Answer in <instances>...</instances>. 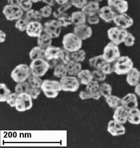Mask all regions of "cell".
Returning <instances> with one entry per match:
<instances>
[{
  "label": "cell",
  "instance_id": "3957f363",
  "mask_svg": "<svg viewBox=\"0 0 140 148\" xmlns=\"http://www.w3.org/2000/svg\"><path fill=\"white\" fill-rule=\"evenodd\" d=\"M40 89L48 98H55L62 90L60 82L53 80H44Z\"/></svg>",
  "mask_w": 140,
  "mask_h": 148
},
{
  "label": "cell",
  "instance_id": "44dd1931",
  "mask_svg": "<svg viewBox=\"0 0 140 148\" xmlns=\"http://www.w3.org/2000/svg\"><path fill=\"white\" fill-rule=\"evenodd\" d=\"M99 9V3L90 1L81 9V11L84 13L87 16H90L97 14Z\"/></svg>",
  "mask_w": 140,
  "mask_h": 148
},
{
  "label": "cell",
  "instance_id": "277c9868",
  "mask_svg": "<svg viewBox=\"0 0 140 148\" xmlns=\"http://www.w3.org/2000/svg\"><path fill=\"white\" fill-rule=\"evenodd\" d=\"M32 75L29 66L25 64H20L13 69L11 77L12 79L18 83L26 81Z\"/></svg>",
  "mask_w": 140,
  "mask_h": 148
},
{
  "label": "cell",
  "instance_id": "f6af8a7d",
  "mask_svg": "<svg viewBox=\"0 0 140 148\" xmlns=\"http://www.w3.org/2000/svg\"><path fill=\"white\" fill-rule=\"evenodd\" d=\"M114 63L106 62L101 69L106 74H110L114 72Z\"/></svg>",
  "mask_w": 140,
  "mask_h": 148
},
{
  "label": "cell",
  "instance_id": "ffe728a7",
  "mask_svg": "<svg viewBox=\"0 0 140 148\" xmlns=\"http://www.w3.org/2000/svg\"><path fill=\"white\" fill-rule=\"evenodd\" d=\"M121 105L128 110L137 108L138 101L136 95L129 93L125 95L121 99Z\"/></svg>",
  "mask_w": 140,
  "mask_h": 148
},
{
  "label": "cell",
  "instance_id": "f35d334b",
  "mask_svg": "<svg viewBox=\"0 0 140 148\" xmlns=\"http://www.w3.org/2000/svg\"><path fill=\"white\" fill-rule=\"evenodd\" d=\"M28 82L31 86V88H41L43 80L41 79L40 77L32 75L28 78Z\"/></svg>",
  "mask_w": 140,
  "mask_h": 148
},
{
  "label": "cell",
  "instance_id": "836d02e7",
  "mask_svg": "<svg viewBox=\"0 0 140 148\" xmlns=\"http://www.w3.org/2000/svg\"><path fill=\"white\" fill-rule=\"evenodd\" d=\"M106 99L108 105L111 108L115 109L121 105V99L115 95H111Z\"/></svg>",
  "mask_w": 140,
  "mask_h": 148
},
{
  "label": "cell",
  "instance_id": "d590c367",
  "mask_svg": "<svg viewBox=\"0 0 140 148\" xmlns=\"http://www.w3.org/2000/svg\"><path fill=\"white\" fill-rule=\"evenodd\" d=\"M99 91L101 92V97H104L106 99L112 95V88L110 84L107 83H103L100 84Z\"/></svg>",
  "mask_w": 140,
  "mask_h": 148
},
{
  "label": "cell",
  "instance_id": "5bb4252c",
  "mask_svg": "<svg viewBox=\"0 0 140 148\" xmlns=\"http://www.w3.org/2000/svg\"><path fill=\"white\" fill-rule=\"evenodd\" d=\"M26 32L30 37L38 38L44 32V27L40 22H30L28 23Z\"/></svg>",
  "mask_w": 140,
  "mask_h": 148
},
{
  "label": "cell",
  "instance_id": "4fadbf2b",
  "mask_svg": "<svg viewBox=\"0 0 140 148\" xmlns=\"http://www.w3.org/2000/svg\"><path fill=\"white\" fill-rule=\"evenodd\" d=\"M113 22L117 27L125 29L130 28L134 23L133 19L126 13L118 14Z\"/></svg>",
  "mask_w": 140,
  "mask_h": 148
},
{
  "label": "cell",
  "instance_id": "6f0895ef",
  "mask_svg": "<svg viewBox=\"0 0 140 148\" xmlns=\"http://www.w3.org/2000/svg\"><path fill=\"white\" fill-rule=\"evenodd\" d=\"M56 3H58L60 5H63L66 3H67L68 2L70 1V0H55Z\"/></svg>",
  "mask_w": 140,
  "mask_h": 148
},
{
  "label": "cell",
  "instance_id": "9f6ffc18",
  "mask_svg": "<svg viewBox=\"0 0 140 148\" xmlns=\"http://www.w3.org/2000/svg\"><path fill=\"white\" fill-rule=\"evenodd\" d=\"M134 92H136V94L140 97V83H139L137 85L135 86V88H134Z\"/></svg>",
  "mask_w": 140,
  "mask_h": 148
},
{
  "label": "cell",
  "instance_id": "f1b7e54d",
  "mask_svg": "<svg viewBox=\"0 0 140 148\" xmlns=\"http://www.w3.org/2000/svg\"><path fill=\"white\" fill-rule=\"evenodd\" d=\"M106 62L102 55L92 57L89 60L90 66L94 68L95 69H101Z\"/></svg>",
  "mask_w": 140,
  "mask_h": 148
},
{
  "label": "cell",
  "instance_id": "74e56055",
  "mask_svg": "<svg viewBox=\"0 0 140 148\" xmlns=\"http://www.w3.org/2000/svg\"><path fill=\"white\" fill-rule=\"evenodd\" d=\"M86 52L82 49H80L73 52H71V59L79 62L84 61L86 58Z\"/></svg>",
  "mask_w": 140,
  "mask_h": 148
},
{
  "label": "cell",
  "instance_id": "b9f144b4",
  "mask_svg": "<svg viewBox=\"0 0 140 148\" xmlns=\"http://www.w3.org/2000/svg\"><path fill=\"white\" fill-rule=\"evenodd\" d=\"M92 74L93 79L98 82H103L105 80L107 75L101 69H95L92 72Z\"/></svg>",
  "mask_w": 140,
  "mask_h": 148
},
{
  "label": "cell",
  "instance_id": "ba28073f",
  "mask_svg": "<svg viewBox=\"0 0 140 148\" xmlns=\"http://www.w3.org/2000/svg\"><path fill=\"white\" fill-rule=\"evenodd\" d=\"M103 56L107 62H115L120 57V52L118 45L110 42L104 47Z\"/></svg>",
  "mask_w": 140,
  "mask_h": 148
},
{
  "label": "cell",
  "instance_id": "7c38bea8",
  "mask_svg": "<svg viewBox=\"0 0 140 148\" xmlns=\"http://www.w3.org/2000/svg\"><path fill=\"white\" fill-rule=\"evenodd\" d=\"M61 27L57 20H51L44 24V32L50 35L52 39L57 38L61 34Z\"/></svg>",
  "mask_w": 140,
  "mask_h": 148
},
{
  "label": "cell",
  "instance_id": "db71d44e",
  "mask_svg": "<svg viewBox=\"0 0 140 148\" xmlns=\"http://www.w3.org/2000/svg\"><path fill=\"white\" fill-rule=\"evenodd\" d=\"M6 33L3 31L1 30L0 31V42L2 43V42H5L6 40Z\"/></svg>",
  "mask_w": 140,
  "mask_h": 148
},
{
  "label": "cell",
  "instance_id": "30bf717a",
  "mask_svg": "<svg viewBox=\"0 0 140 148\" xmlns=\"http://www.w3.org/2000/svg\"><path fill=\"white\" fill-rule=\"evenodd\" d=\"M62 90L65 91L75 92L78 90L79 87V82L75 76H65L62 77L60 80Z\"/></svg>",
  "mask_w": 140,
  "mask_h": 148
},
{
  "label": "cell",
  "instance_id": "603a6c76",
  "mask_svg": "<svg viewBox=\"0 0 140 148\" xmlns=\"http://www.w3.org/2000/svg\"><path fill=\"white\" fill-rule=\"evenodd\" d=\"M77 77L79 83L86 86L93 80L92 72L88 69H82L77 75Z\"/></svg>",
  "mask_w": 140,
  "mask_h": 148
},
{
  "label": "cell",
  "instance_id": "e575fe53",
  "mask_svg": "<svg viewBox=\"0 0 140 148\" xmlns=\"http://www.w3.org/2000/svg\"><path fill=\"white\" fill-rule=\"evenodd\" d=\"M72 6V4L71 3L70 1H69L63 5H60L59 7H58L56 10L53 12L52 15L54 17L58 18L62 14L65 13V12L67 11V10L71 8Z\"/></svg>",
  "mask_w": 140,
  "mask_h": 148
},
{
  "label": "cell",
  "instance_id": "ac0fdd59",
  "mask_svg": "<svg viewBox=\"0 0 140 148\" xmlns=\"http://www.w3.org/2000/svg\"><path fill=\"white\" fill-rule=\"evenodd\" d=\"M107 131L112 136H120L125 133V128L123 124L113 120L108 123Z\"/></svg>",
  "mask_w": 140,
  "mask_h": 148
},
{
  "label": "cell",
  "instance_id": "f5cc1de1",
  "mask_svg": "<svg viewBox=\"0 0 140 148\" xmlns=\"http://www.w3.org/2000/svg\"><path fill=\"white\" fill-rule=\"evenodd\" d=\"M7 2L10 5L19 6L20 0H7Z\"/></svg>",
  "mask_w": 140,
  "mask_h": 148
},
{
  "label": "cell",
  "instance_id": "7a4b0ae2",
  "mask_svg": "<svg viewBox=\"0 0 140 148\" xmlns=\"http://www.w3.org/2000/svg\"><path fill=\"white\" fill-rule=\"evenodd\" d=\"M82 41L74 33H70L65 35L62 39L63 49L68 51L73 52L81 49Z\"/></svg>",
  "mask_w": 140,
  "mask_h": 148
},
{
  "label": "cell",
  "instance_id": "d6986e66",
  "mask_svg": "<svg viewBox=\"0 0 140 148\" xmlns=\"http://www.w3.org/2000/svg\"><path fill=\"white\" fill-rule=\"evenodd\" d=\"M128 114L129 110L121 105L115 108L113 115V119L118 123L123 125L128 121Z\"/></svg>",
  "mask_w": 140,
  "mask_h": 148
},
{
  "label": "cell",
  "instance_id": "8d00e7d4",
  "mask_svg": "<svg viewBox=\"0 0 140 148\" xmlns=\"http://www.w3.org/2000/svg\"><path fill=\"white\" fill-rule=\"evenodd\" d=\"M0 101L6 102L7 99L11 93L10 89L5 83L0 84Z\"/></svg>",
  "mask_w": 140,
  "mask_h": 148
},
{
  "label": "cell",
  "instance_id": "52a82bcc",
  "mask_svg": "<svg viewBox=\"0 0 140 148\" xmlns=\"http://www.w3.org/2000/svg\"><path fill=\"white\" fill-rule=\"evenodd\" d=\"M129 32L125 29L119 27H112L108 30V36L109 40L119 45L124 42Z\"/></svg>",
  "mask_w": 140,
  "mask_h": 148
},
{
  "label": "cell",
  "instance_id": "91938a15",
  "mask_svg": "<svg viewBox=\"0 0 140 148\" xmlns=\"http://www.w3.org/2000/svg\"><path fill=\"white\" fill-rule=\"evenodd\" d=\"M33 1V3H37V2H39L40 1H42V0H32Z\"/></svg>",
  "mask_w": 140,
  "mask_h": 148
},
{
  "label": "cell",
  "instance_id": "1f68e13d",
  "mask_svg": "<svg viewBox=\"0 0 140 148\" xmlns=\"http://www.w3.org/2000/svg\"><path fill=\"white\" fill-rule=\"evenodd\" d=\"M68 74L66 64H59L54 68V75L59 78H61L67 75Z\"/></svg>",
  "mask_w": 140,
  "mask_h": 148
},
{
  "label": "cell",
  "instance_id": "ee69618b",
  "mask_svg": "<svg viewBox=\"0 0 140 148\" xmlns=\"http://www.w3.org/2000/svg\"><path fill=\"white\" fill-rule=\"evenodd\" d=\"M33 1L32 0H20L19 6L24 12H27L32 9L33 6Z\"/></svg>",
  "mask_w": 140,
  "mask_h": 148
},
{
  "label": "cell",
  "instance_id": "816d5d0a",
  "mask_svg": "<svg viewBox=\"0 0 140 148\" xmlns=\"http://www.w3.org/2000/svg\"><path fill=\"white\" fill-rule=\"evenodd\" d=\"M40 92H41V90L40 88H31L28 94L30 95V97H32L33 99H36L40 94Z\"/></svg>",
  "mask_w": 140,
  "mask_h": 148
},
{
  "label": "cell",
  "instance_id": "60d3db41",
  "mask_svg": "<svg viewBox=\"0 0 140 148\" xmlns=\"http://www.w3.org/2000/svg\"><path fill=\"white\" fill-rule=\"evenodd\" d=\"M28 23L29 22L26 19V18L22 17L18 19L16 21L15 24V27L20 32H24L26 31Z\"/></svg>",
  "mask_w": 140,
  "mask_h": 148
},
{
  "label": "cell",
  "instance_id": "6da1fadb",
  "mask_svg": "<svg viewBox=\"0 0 140 148\" xmlns=\"http://www.w3.org/2000/svg\"><path fill=\"white\" fill-rule=\"evenodd\" d=\"M45 60L49 63L50 69H54L59 64H66L71 60V52L51 45L45 49Z\"/></svg>",
  "mask_w": 140,
  "mask_h": 148
},
{
  "label": "cell",
  "instance_id": "7dc6e473",
  "mask_svg": "<svg viewBox=\"0 0 140 148\" xmlns=\"http://www.w3.org/2000/svg\"><path fill=\"white\" fill-rule=\"evenodd\" d=\"M18 96V94L16 92L11 93L10 95L7 99L6 103H7L11 107H12V108L15 107L16 101V99H17Z\"/></svg>",
  "mask_w": 140,
  "mask_h": 148
},
{
  "label": "cell",
  "instance_id": "11a10c76",
  "mask_svg": "<svg viewBox=\"0 0 140 148\" xmlns=\"http://www.w3.org/2000/svg\"><path fill=\"white\" fill-rule=\"evenodd\" d=\"M42 1L44 3H46L47 5H49L51 7L54 6L56 3L55 0H42Z\"/></svg>",
  "mask_w": 140,
  "mask_h": 148
},
{
  "label": "cell",
  "instance_id": "2e32d148",
  "mask_svg": "<svg viewBox=\"0 0 140 148\" xmlns=\"http://www.w3.org/2000/svg\"><path fill=\"white\" fill-rule=\"evenodd\" d=\"M73 33L77 35L82 40H87L92 35V29L86 24L76 25L73 29Z\"/></svg>",
  "mask_w": 140,
  "mask_h": 148
},
{
  "label": "cell",
  "instance_id": "7402d4cb",
  "mask_svg": "<svg viewBox=\"0 0 140 148\" xmlns=\"http://www.w3.org/2000/svg\"><path fill=\"white\" fill-rule=\"evenodd\" d=\"M140 71L133 68L127 74L126 81L130 86H136L140 83Z\"/></svg>",
  "mask_w": 140,
  "mask_h": 148
},
{
  "label": "cell",
  "instance_id": "484cf974",
  "mask_svg": "<svg viewBox=\"0 0 140 148\" xmlns=\"http://www.w3.org/2000/svg\"><path fill=\"white\" fill-rule=\"evenodd\" d=\"M72 24L75 25L86 24L87 21L86 14L82 11H76L73 12L71 15Z\"/></svg>",
  "mask_w": 140,
  "mask_h": 148
},
{
  "label": "cell",
  "instance_id": "8992f818",
  "mask_svg": "<svg viewBox=\"0 0 140 148\" xmlns=\"http://www.w3.org/2000/svg\"><path fill=\"white\" fill-rule=\"evenodd\" d=\"M29 67L32 75L39 77H43L50 69L48 62L45 59L42 58L32 61Z\"/></svg>",
  "mask_w": 140,
  "mask_h": 148
},
{
  "label": "cell",
  "instance_id": "cb8c5ba5",
  "mask_svg": "<svg viewBox=\"0 0 140 148\" xmlns=\"http://www.w3.org/2000/svg\"><path fill=\"white\" fill-rule=\"evenodd\" d=\"M68 74L71 76L77 75L82 70V65L79 62H76L73 60H71L66 64Z\"/></svg>",
  "mask_w": 140,
  "mask_h": 148
},
{
  "label": "cell",
  "instance_id": "9a60e30c",
  "mask_svg": "<svg viewBox=\"0 0 140 148\" xmlns=\"http://www.w3.org/2000/svg\"><path fill=\"white\" fill-rule=\"evenodd\" d=\"M108 6L118 14L126 13L129 9L128 2L125 0H108Z\"/></svg>",
  "mask_w": 140,
  "mask_h": 148
},
{
  "label": "cell",
  "instance_id": "8fae6325",
  "mask_svg": "<svg viewBox=\"0 0 140 148\" xmlns=\"http://www.w3.org/2000/svg\"><path fill=\"white\" fill-rule=\"evenodd\" d=\"M3 13L8 21H17L22 17L24 11L19 6L7 5L3 10Z\"/></svg>",
  "mask_w": 140,
  "mask_h": 148
},
{
  "label": "cell",
  "instance_id": "e0dca14e",
  "mask_svg": "<svg viewBox=\"0 0 140 148\" xmlns=\"http://www.w3.org/2000/svg\"><path fill=\"white\" fill-rule=\"evenodd\" d=\"M98 14L104 21L107 23H110L114 21L118 13L114 11L110 7L107 6L100 8Z\"/></svg>",
  "mask_w": 140,
  "mask_h": 148
},
{
  "label": "cell",
  "instance_id": "83f0119b",
  "mask_svg": "<svg viewBox=\"0 0 140 148\" xmlns=\"http://www.w3.org/2000/svg\"><path fill=\"white\" fill-rule=\"evenodd\" d=\"M29 57L32 61L37 59H45V50L39 46L33 47L29 52Z\"/></svg>",
  "mask_w": 140,
  "mask_h": 148
},
{
  "label": "cell",
  "instance_id": "681fc988",
  "mask_svg": "<svg viewBox=\"0 0 140 148\" xmlns=\"http://www.w3.org/2000/svg\"><path fill=\"white\" fill-rule=\"evenodd\" d=\"M134 41H135V38H134V36L131 33L129 32L128 35L126 36L123 43H124L125 45L128 46V47H130V46H132L134 45Z\"/></svg>",
  "mask_w": 140,
  "mask_h": 148
},
{
  "label": "cell",
  "instance_id": "680465c9",
  "mask_svg": "<svg viewBox=\"0 0 140 148\" xmlns=\"http://www.w3.org/2000/svg\"><path fill=\"white\" fill-rule=\"evenodd\" d=\"M90 1H94V2H98V3H99V2H101L103 1V0H90Z\"/></svg>",
  "mask_w": 140,
  "mask_h": 148
},
{
  "label": "cell",
  "instance_id": "7bdbcfd3",
  "mask_svg": "<svg viewBox=\"0 0 140 148\" xmlns=\"http://www.w3.org/2000/svg\"><path fill=\"white\" fill-rule=\"evenodd\" d=\"M99 86L100 84L99 83V82L94 79L92 80L86 86V90L89 92L98 91L99 90Z\"/></svg>",
  "mask_w": 140,
  "mask_h": 148
},
{
  "label": "cell",
  "instance_id": "5b68a950",
  "mask_svg": "<svg viewBox=\"0 0 140 148\" xmlns=\"http://www.w3.org/2000/svg\"><path fill=\"white\" fill-rule=\"evenodd\" d=\"M133 68V62L127 56H120L114 63V72L118 75L127 74Z\"/></svg>",
  "mask_w": 140,
  "mask_h": 148
},
{
  "label": "cell",
  "instance_id": "4dcf8cb0",
  "mask_svg": "<svg viewBox=\"0 0 140 148\" xmlns=\"http://www.w3.org/2000/svg\"><path fill=\"white\" fill-rule=\"evenodd\" d=\"M79 97L82 100H87L90 99L99 100L101 97V95L99 90L94 92H89L86 90L81 91L79 94Z\"/></svg>",
  "mask_w": 140,
  "mask_h": 148
},
{
  "label": "cell",
  "instance_id": "d6a6232c",
  "mask_svg": "<svg viewBox=\"0 0 140 148\" xmlns=\"http://www.w3.org/2000/svg\"><path fill=\"white\" fill-rule=\"evenodd\" d=\"M31 89V86H30L28 82H23L18 83L17 85L15 86V92L18 94H20L22 93H29Z\"/></svg>",
  "mask_w": 140,
  "mask_h": 148
},
{
  "label": "cell",
  "instance_id": "f907efd6",
  "mask_svg": "<svg viewBox=\"0 0 140 148\" xmlns=\"http://www.w3.org/2000/svg\"><path fill=\"white\" fill-rule=\"evenodd\" d=\"M87 21L90 24H92V25L97 24H98L99 23L100 17H99L98 14V15L95 14V15L87 16Z\"/></svg>",
  "mask_w": 140,
  "mask_h": 148
},
{
  "label": "cell",
  "instance_id": "ab89813d",
  "mask_svg": "<svg viewBox=\"0 0 140 148\" xmlns=\"http://www.w3.org/2000/svg\"><path fill=\"white\" fill-rule=\"evenodd\" d=\"M57 21L61 25V27H66L68 25L72 24L71 16L67 14V13H63L57 18Z\"/></svg>",
  "mask_w": 140,
  "mask_h": 148
},
{
  "label": "cell",
  "instance_id": "4316f807",
  "mask_svg": "<svg viewBox=\"0 0 140 148\" xmlns=\"http://www.w3.org/2000/svg\"><path fill=\"white\" fill-rule=\"evenodd\" d=\"M129 123L132 125H139L140 123V110L136 108L129 110L128 121Z\"/></svg>",
  "mask_w": 140,
  "mask_h": 148
},
{
  "label": "cell",
  "instance_id": "c3c4849f",
  "mask_svg": "<svg viewBox=\"0 0 140 148\" xmlns=\"http://www.w3.org/2000/svg\"><path fill=\"white\" fill-rule=\"evenodd\" d=\"M72 6L82 9L87 3L88 0H70Z\"/></svg>",
  "mask_w": 140,
  "mask_h": 148
},
{
  "label": "cell",
  "instance_id": "bcb514c9",
  "mask_svg": "<svg viewBox=\"0 0 140 148\" xmlns=\"http://www.w3.org/2000/svg\"><path fill=\"white\" fill-rule=\"evenodd\" d=\"M39 11L41 14L42 17H49L53 13L51 6H49V5H46L44 6L43 7L41 8Z\"/></svg>",
  "mask_w": 140,
  "mask_h": 148
},
{
  "label": "cell",
  "instance_id": "d4e9b609",
  "mask_svg": "<svg viewBox=\"0 0 140 148\" xmlns=\"http://www.w3.org/2000/svg\"><path fill=\"white\" fill-rule=\"evenodd\" d=\"M52 42V38L50 35L45 33V32H43L38 38V40H37L38 46H39L40 47L45 50L49 46L52 45H51Z\"/></svg>",
  "mask_w": 140,
  "mask_h": 148
},
{
  "label": "cell",
  "instance_id": "9c48e42d",
  "mask_svg": "<svg viewBox=\"0 0 140 148\" xmlns=\"http://www.w3.org/2000/svg\"><path fill=\"white\" fill-rule=\"evenodd\" d=\"M33 99L28 93L18 94L15 105V108L19 112H24L33 106Z\"/></svg>",
  "mask_w": 140,
  "mask_h": 148
},
{
  "label": "cell",
  "instance_id": "f546056e",
  "mask_svg": "<svg viewBox=\"0 0 140 148\" xmlns=\"http://www.w3.org/2000/svg\"><path fill=\"white\" fill-rule=\"evenodd\" d=\"M24 17L29 22H40L42 18L41 14L39 11L31 9L26 12Z\"/></svg>",
  "mask_w": 140,
  "mask_h": 148
}]
</instances>
